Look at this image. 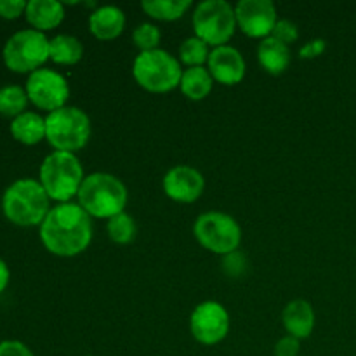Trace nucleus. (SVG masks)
<instances>
[{
    "label": "nucleus",
    "mask_w": 356,
    "mask_h": 356,
    "mask_svg": "<svg viewBox=\"0 0 356 356\" xmlns=\"http://www.w3.org/2000/svg\"><path fill=\"white\" fill-rule=\"evenodd\" d=\"M30 103H33L38 110L52 111L65 108L70 97L68 80L51 68H40L30 73L24 87Z\"/></svg>",
    "instance_id": "nucleus-10"
},
{
    "label": "nucleus",
    "mask_w": 356,
    "mask_h": 356,
    "mask_svg": "<svg viewBox=\"0 0 356 356\" xmlns=\"http://www.w3.org/2000/svg\"><path fill=\"white\" fill-rule=\"evenodd\" d=\"M207 70L211 72L214 82L232 87L245 79L247 66L238 49L232 47V45H221V47L211 51Z\"/></svg>",
    "instance_id": "nucleus-14"
},
{
    "label": "nucleus",
    "mask_w": 356,
    "mask_h": 356,
    "mask_svg": "<svg viewBox=\"0 0 356 356\" xmlns=\"http://www.w3.org/2000/svg\"><path fill=\"white\" fill-rule=\"evenodd\" d=\"M236 26L250 38H268L278 21L277 7L271 0H240L235 6Z\"/></svg>",
    "instance_id": "nucleus-12"
},
{
    "label": "nucleus",
    "mask_w": 356,
    "mask_h": 356,
    "mask_svg": "<svg viewBox=\"0 0 356 356\" xmlns=\"http://www.w3.org/2000/svg\"><path fill=\"white\" fill-rule=\"evenodd\" d=\"M83 179L82 162L75 153L52 152L40 165L38 181L47 197L58 204L72 202V198L79 195Z\"/></svg>",
    "instance_id": "nucleus-4"
},
{
    "label": "nucleus",
    "mask_w": 356,
    "mask_h": 356,
    "mask_svg": "<svg viewBox=\"0 0 356 356\" xmlns=\"http://www.w3.org/2000/svg\"><path fill=\"white\" fill-rule=\"evenodd\" d=\"M193 235L204 249L218 256L238 250L242 242V228L233 216L219 211L204 212L193 225Z\"/></svg>",
    "instance_id": "nucleus-8"
},
{
    "label": "nucleus",
    "mask_w": 356,
    "mask_h": 356,
    "mask_svg": "<svg viewBox=\"0 0 356 356\" xmlns=\"http://www.w3.org/2000/svg\"><path fill=\"white\" fill-rule=\"evenodd\" d=\"M222 271L232 278L242 277L247 271L245 256L240 250H235V252L228 254V256H222Z\"/></svg>",
    "instance_id": "nucleus-28"
},
{
    "label": "nucleus",
    "mask_w": 356,
    "mask_h": 356,
    "mask_svg": "<svg viewBox=\"0 0 356 356\" xmlns=\"http://www.w3.org/2000/svg\"><path fill=\"white\" fill-rule=\"evenodd\" d=\"M0 356H35L30 348L21 341H2L0 343Z\"/></svg>",
    "instance_id": "nucleus-31"
},
{
    "label": "nucleus",
    "mask_w": 356,
    "mask_h": 356,
    "mask_svg": "<svg viewBox=\"0 0 356 356\" xmlns=\"http://www.w3.org/2000/svg\"><path fill=\"white\" fill-rule=\"evenodd\" d=\"M10 136L24 146H35L45 139V118L35 111H24L10 122Z\"/></svg>",
    "instance_id": "nucleus-19"
},
{
    "label": "nucleus",
    "mask_w": 356,
    "mask_h": 356,
    "mask_svg": "<svg viewBox=\"0 0 356 356\" xmlns=\"http://www.w3.org/2000/svg\"><path fill=\"white\" fill-rule=\"evenodd\" d=\"M125 28V14L117 6H103L89 16V31L97 40L110 42L120 37Z\"/></svg>",
    "instance_id": "nucleus-16"
},
{
    "label": "nucleus",
    "mask_w": 356,
    "mask_h": 356,
    "mask_svg": "<svg viewBox=\"0 0 356 356\" xmlns=\"http://www.w3.org/2000/svg\"><path fill=\"white\" fill-rule=\"evenodd\" d=\"M49 42L45 33L33 28L16 31L3 45V65L14 73L37 72L49 59Z\"/></svg>",
    "instance_id": "nucleus-9"
},
{
    "label": "nucleus",
    "mask_w": 356,
    "mask_h": 356,
    "mask_svg": "<svg viewBox=\"0 0 356 356\" xmlns=\"http://www.w3.org/2000/svg\"><path fill=\"white\" fill-rule=\"evenodd\" d=\"M92 240V218L79 204L66 202L49 211L40 225V242L58 257L82 254Z\"/></svg>",
    "instance_id": "nucleus-1"
},
{
    "label": "nucleus",
    "mask_w": 356,
    "mask_h": 356,
    "mask_svg": "<svg viewBox=\"0 0 356 356\" xmlns=\"http://www.w3.org/2000/svg\"><path fill=\"white\" fill-rule=\"evenodd\" d=\"M9 280H10L9 266H7L6 261L0 257V294H2V292L7 289V285H9Z\"/></svg>",
    "instance_id": "nucleus-33"
},
{
    "label": "nucleus",
    "mask_w": 356,
    "mask_h": 356,
    "mask_svg": "<svg viewBox=\"0 0 356 356\" xmlns=\"http://www.w3.org/2000/svg\"><path fill=\"white\" fill-rule=\"evenodd\" d=\"M86 356H90V355H86Z\"/></svg>",
    "instance_id": "nucleus-34"
},
{
    "label": "nucleus",
    "mask_w": 356,
    "mask_h": 356,
    "mask_svg": "<svg viewBox=\"0 0 356 356\" xmlns=\"http://www.w3.org/2000/svg\"><path fill=\"white\" fill-rule=\"evenodd\" d=\"M24 17L37 31H49L58 28L65 19V6L58 0H30L26 3Z\"/></svg>",
    "instance_id": "nucleus-17"
},
{
    "label": "nucleus",
    "mask_w": 356,
    "mask_h": 356,
    "mask_svg": "<svg viewBox=\"0 0 356 356\" xmlns=\"http://www.w3.org/2000/svg\"><path fill=\"white\" fill-rule=\"evenodd\" d=\"M323 51H325V40H322V38H316V40L308 42V44H306L305 47L299 51V56H301V58H306V59H312V58H316V56L322 54Z\"/></svg>",
    "instance_id": "nucleus-32"
},
{
    "label": "nucleus",
    "mask_w": 356,
    "mask_h": 356,
    "mask_svg": "<svg viewBox=\"0 0 356 356\" xmlns=\"http://www.w3.org/2000/svg\"><path fill=\"white\" fill-rule=\"evenodd\" d=\"M28 103H30V99H28V94L23 87H0V115L2 117H9L14 120V118L26 111Z\"/></svg>",
    "instance_id": "nucleus-23"
},
{
    "label": "nucleus",
    "mask_w": 356,
    "mask_h": 356,
    "mask_svg": "<svg viewBox=\"0 0 356 356\" xmlns=\"http://www.w3.org/2000/svg\"><path fill=\"white\" fill-rule=\"evenodd\" d=\"M299 350H301V343L299 339L292 336H285L275 344L273 355L275 356H298Z\"/></svg>",
    "instance_id": "nucleus-30"
},
{
    "label": "nucleus",
    "mask_w": 356,
    "mask_h": 356,
    "mask_svg": "<svg viewBox=\"0 0 356 356\" xmlns=\"http://www.w3.org/2000/svg\"><path fill=\"white\" fill-rule=\"evenodd\" d=\"M183 72L179 59L163 49L139 52L132 63L136 83L152 94H165L179 87Z\"/></svg>",
    "instance_id": "nucleus-5"
},
{
    "label": "nucleus",
    "mask_w": 356,
    "mask_h": 356,
    "mask_svg": "<svg viewBox=\"0 0 356 356\" xmlns=\"http://www.w3.org/2000/svg\"><path fill=\"white\" fill-rule=\"evenodd\" d=\"M195 37L209 47H221L235 35V7L226 0H204L193 10Z\"/></svg>",
    "instance_id": "nucleus-7"
},
{
    "label": "nucleus",
    "mask_w": 356,
    "mask_h": 356,
    "mask_svg": "<svg viewBox=\"0 0 356 356\" xmlns=\"http://www.w3.org/2000/svg\"><path fill=\"white\" fill-rule=\"evenodd\" d=\"M284 327L287 330V336L296 337V339H308L315 329V309L305 299H296L285 306L282 313Z\"/></svg>",
    "instance_id": "nucleus-15"
},
{
    "label": "nucleus",
    "mask_w": 356,
    "mask_h": 356,
    "mask_svg": "<svg viewBox=\"0 0 356 356\" xmlns=\"http://www.w3.org/2000/svg\"><path fill=\"white\" fill-rule=\"evenodd\" d=\"M212 87H214V79L205 66L186 68L181 76V92L191 101L205 99L211 94Z\"/></svg>",
    "instance_id": "nucleus-21"
},
{
    "label": "nucleus",
    "mask_w": 356,
    "mask_h": 356,
    "mask_svg": "<svg viewBox=\"0 0 356 356\" xmlns=\"http://www.w3.org/2000/svg\"><path fill=\"white\" fill-rule=\"evenodd\" d=\"M90 118L76 106H65L45 117V139L54 152L75 153L89 143Z\"/></svg>",
    "instance_id": "nucleus-6"
},
{
    "label": "nucleus",
    "mask_w": 356,
    "mask_h": 356,
    "mask_svg": "<svg viewBox=\"0 0 356 356\" xmlns=\"http://www.w3.org/2000/svg\"><path fill=\"white\" fill-rule=\"evenodd\" d=\"M106 232L111 242L118 243V245H127V243L134 242L138 228H136V221L132 219V216L122 212V214L108 219Z\"/></svg>",
    "instance_id": "nucleus-24"
},
{
    "label": "nucleus",
    "mask_w": 356,
    "mask_h": 356,
    "mask_svg": "<svg viewBox=\"0 0 356 356\" xmlns=\"http://www.w3.org/2000/svg\"><path fill=\"white\" fill-rule=\"evenodd\" d=\"M209 45L198 37H190L179 45V63L186 65L188 68L204 66L209 61Z\"/></svg>",
    "instance_id": "nucleus-25"
},
{
    "label": "nucleus",
    "mask_w": 356,
    "mask_h": 356,
    "mask_svg": "<svg viewBox=\"0 0 356 356\" xmlns=\"http://www.w3.org/2000/svg\"><path fill=\"white\" fill-rule=\"evenodd\" d=\"M79 205L96 219H111L125 212L129 191L117 176L108 172H94L86 176L80 186Z\"/></svg>",
    "instance_id": "nucleus-3"
},
{
    "label": "nucleus",
    "mask_w": 356,
    "mask_h": 356,
    "mask_svg": "<svg viewBox=\"0 0 356 356\" xmlns=\"http://www.w3.org/2000/svg\"><path fill=\"white\" fill-rule=\"evenodd\" d=\"M160 38H162V33H160L159 26H155V24L152 23H141L139 26L134 28V31H132V44H134L141 52L159 49Z\"/></svg>",
    "instance_id": "nucleus-26"
},
{
    "label": "nucleus",
    "mask_w": 356,
    "mask_h": 356,
    "mask_svg": "<svg viewBox=\"0 0 356 356\" xmlns=\"http://www.w3.org/2000/svg\"><path fill=\"white\" fill-rule=\"evenodd\" d=\"M83 45L73 35H56L49 42V59L56 65L73 66L82 61Z\"/></svg>",
    "instance_id": "nucleus-20"
},
{
    "label": "nucleus",
    "mask_w": 356,
    "mask_h": 356,
    "mask_svg": "<svg viewBox=\"0 0 356 356\" xmlns=\"http://www.w3.org/2000/svg\"><path fill=\"white\" fill-rule=\"evenodd\" d=\"M51 198L40 181L23 177L7 186L2 195V212L13 225L21 228L40 226L51 211Z\"/></svg>",
    "instance_id": "nucleus-2"
},
{
    "label": "nucleus",
    "mask_w": 356,
    "mask_h": 356,
    "mask_svg": "<svg viewBox=\"0 0 356 356\" xmlns=\"http://www.w3.org/2000/svg\"><path fill=\"white\" fill-rule=\"evenodd\" d=\"M162 186L170 200L177 204H193L204 193L205 179L195 167L176 165L167 170Z\"/></svg>",
    "instance_id": "nucleus-13"
},
{
    "label": "nucleus",
    "mask_w": 356,
    "mask_h": 356,
    "mask_svg": "<svg viewBox=\"0 0 356 356\" xmlns=\"http://www.w3.org/2000/svg\"><path fill=\"white\" fill-rule=\"evenodd\" d=\"M190 332L197 343L216 346L226 339L229 332V315L218 301H204L190 316Z\"/></svg>",
    "instance_id": "nucleus-11"
},
{
    "label": "nucleus",
    "mask_w": 356,
    "mask_h": 356,
    "mask_svg": "<svg viewBox=\"0 0 356 356\" xmlns=\"http://www.w3.org/2000/svg\"><path fill=\"white\" fill-rule=\"evenodd\" d=\"M141 7L152 19L176 21L186 14L191 2L190 0H145Z\"/></svg>",
    "instance_id": "nucleus-22"
},
{
    "label": "nucleus",
    "mask_w": 356,
    "mask_h": 356,
    "mask_svg": "<svg viewBox=\"0 0 356 356\" xmlns=\"http://www.w3.org/2000/svg\"><path fill=\"white\" fill-rule=\"evenodd\" d=\"M257 61L270 75H282L292 61L291 47L273 37L263 38L257 45Z\"/></svg>",
    "instance_id": "nucleus-18"
},
{
    "label": "nucleus",
    "mask_w": 356,
    "mask_h": 356,
    "mask_svg": "<svg viewBox=\"0 0 356 356\" xmlns=\"http://www.w3.org/2000/svg\"><path fill=\"white\" fill-rule=\"evenodd\" d=\"M271 37L277 38V40H280L282 44H285L291 47L294 42H298L299 28H298V24L292 23L291 19H278L277 24H275Z\"/></svg>",
    "instance_id": "nucleus-27"
},
{
    "label": "nucleus",
    "mask_w": 356,
    "mask_h": 356,
    "mask_svg": "<svg viewBox=\"0 0 356 356\" xmlns=\"http://www.w3.org/2000/svg\"><path fill=\"white\" fill-rule=\"evenodd\" d=\"M24 0H0V17L3 19H17L26 10Z\"/></svg>",
    "instance_id": "nucleus-29"
}]
</instances>
